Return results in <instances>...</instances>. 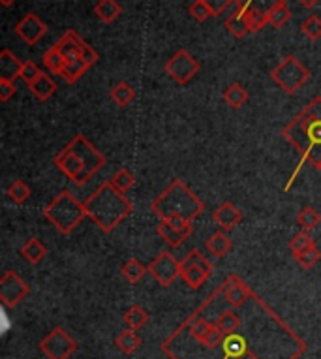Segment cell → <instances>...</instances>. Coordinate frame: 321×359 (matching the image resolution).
I'll return each mask as SVG.
<instances>
[{
    "mask_svg": "<svg viewBox=\"0 0 321 359\" xmlns=\"http://www.w3.org/2000/svg\"><path fill=\"white\" fill-rule=\"evenodd\" d=\"M282 138L295 151L300 153L297 169L290 179V184L285 186V190H290L295 177L299 173V169L307 162H312V166H314L316 162L321 160V96H316L314 100L308 103L307 108L300 111L290 125L284 126Z\"/></svg>",
    "mask_w": 321,
    "mask_h": 359,
    "instance_id": "6da1fadb",
    "label": "cell"
},
{
    "mask_svg": "<svg viewBox=\"0 0 321 359\" xmlns=\"http://www.w3.org/2000/svg\"><path fill=\"white\" fill-rule=\"evenodd\" d=\"M53 162L72 183L83 186L105 166L107 160L83 134H77L68 141V145Z\"/></svg>",
    "mask_w": 321,
    "mask_h": 359,
    "instance_id": "7a4b0ae2",
    "label": "cell"
},
{
    "mask_svg": "<svg viewBox=\"0 0 321 359\" xmlns=\"http://www.w3.org/2000/svg\"><path fill=\"white\" fill-rule=\"evenodd\" d=\"M87 219L94 222L103 234L115 232V227L131 213V201L126 198L123 192L115 190L107 183L100 184L85 201Z\"/></svg>",
    "mask_w": 321,
    "mask_h": 359,
    "instance_id": "3957f363",
    "label": "cell"
},
{
    "mask_svg": "<svg viewBox=\"0 0 321 359\" xmlns=\"http://www.w3.org/2000/svg\"><path fill=\"white\" fill-rule=\"evenodd\" d=\"M151 211L160 220L183 219L194 222L205 211V203L203 199L196 196V192L188 188V184L181 179H175L151 203Z\"/></svg>",
    "mask_w": 321,
    "mask_h": 359,
    "instance_id": "277c9868",
    "label": "cell"
},
{
    "mask_svg": "<svg viewBox=\"0 0 321 359\" xmlns=\"http://www.w3.org/2000/svg\"><path fill=\"white\" fill-rule=\"evenodd\" d=\"M44 219L49 220L57 232L62 235H70L83 220L87 219V211H85V203H81L72 192L62 190L44 209Z\"/></svg>",
    "mask_w": 321,
    "mask_h": 359,
    "instance_id": "5b68a950",
    "label": "cell"
},
{
    "mask_svg": "<svg viewBox=\"0 0 321 359\" xmlns=\"http://www.w3.org/2000/svg\"><path fill=\"white\" fill-rule=\"evenodd\" d=\"M270 77H272V81L277 83L278 87L284 90L285 95H295L303 85L308 83L310 72H308V68L295 55H287L270 72Z\"/></svg>",
    "mask_w": 321,
    "mask_h": 359,
    "instance_id": "8992f818",
    "label": "cell"
},
{
    "mask_svg": "<svg viewBox=\"0 0 321 359\" xmlns=\"http://www.w3.org/2000/svg\"><path fill=\"white\" fill-rule=\"evenodd\" d=\"M212 264L201 250L192 249L186 256L181 260V279L184 284L192 290L201 288L212 275Z\"/></svg>",
    "mask_w": 321,
    "mask_h": 359,
    "instance_id": "52a82bcc",
    "label": "cell"
},
{
    "mask_svg": "<svg viewBox=\"0 0 321 359\" xmlns=\"http://www.w3.org/2000/svg\"><path fill=\"white\" fill-rule=\"evenodd\" d=\"M77 346L79 345L68 331L62 327H55L40 343V350L47 359H70V356L77 350Z\"/></svg>",
    "mask_w": 321,
    "mask_h": 359,
    "instance_id": "ba28073f",
    "label": "cell"
},
{
    "mask_svg": "<svg viewBox=\"0 0 321 359\" xmlns=\"http://www.w3.org/2000/svg\"><path fill=\"white\" fill-rule=\"evenodd\" d=\"M166 73L171 79L179 83V85H186L190 83L199 72V62L194 55L186 51V49H179V51L166 62Z\"/></svg>",
    "mask_w": 321,
    "mask_h": 359,
    "instance_id": "9c48e42d",
    "label": "cell"
},
{
    "mask_svg": "<svg viewBox=\"0 0 321 359\" xmlns=\"http://www.w3.org/2000/svg\"><path fill=\"white\" fill-rule=\"evenodd\" d=\"M149 273L160 286L169 288L181 277V260H177L171 250H162L149 264Z\"/></svg>",
    "mask_w": 321,
    "mask_h": 359,
    "instance_id": "30bf717a",
    "label": "cell"
},
{
    "mask_svg": "<svg viewBox=\"0 0 321 359\" xmlns=\"http://www.w3.org/2000/svg\"><path fill=\"white\" fill-rule=\"evenodd\" d=\"M55 45L59 47L60 51L64 53V57L68 60L83 59L87 60L90 66H94L96 62H98V53H96L75 30H66L64 36L60 38Z\"/></svg>",
    "mask_w": 321,
    "mask_h": 359,
    "instance_id": "8fae6325",
    "label": "cell"
},
{
    "mask_svg": "<svg viewBox=\"0 0 321 359\" xmlns=\"http://www.w3.org/2000/svg\"><path fill=\"white\" fill-rule=\"evenodd\" d=\"M30 293V286L15 271H6L0 279V301L6 308H14Z\"/></svg>",
    "mask_w": 321,
    "mask_h": 359,
    "instance_id": "7c38bea8",
    "label": "cell"
},
{
    "mask_svg": "<svg viewBox=\"0 0 321 359\" xmlns=\"http://www.w3.org/2000/svg\"><path fill=\"white\" fill-rule=\"evenodd\" d=\"M190 335L192 338L199 343V345L207 348V350H212V348H216V346H222V341H224V333L218 330V325L216 323L209 322V320H205V318H192L190 322Z\"/></svg>",
    "mask_w": 321,
    "mask_h": 359,
    "instance_id": "4fadbf2b",
    "label": "cell"
},
{
    "mask_svg": "<svg viewBox=\"0 0 321 359\" xmlns=\"http://www.w3.org/2000/svg\"><path fill=\"white\" fill-rule=\"evenodd\" d=\"M15 34L21 38L25 44L36 45L47 34V25L36 14H27L15 25Z\"/></svg>",
    "mask_w": 321,
    "mask_h": 359,
    "instance_id": "5bb4252c",
    "label": "cell"
},
{
    "mask_svg": "<svg viewBox=\"0 0 321 359\" xmlns=\"http://www.w3.org/2000/svg\"><path fill=\"white\" fill-rule=\"evenodd\" d=\"M220 288L224 293V299L227 301V305L231 308H241L250 297H254V293L246 286V282L239 279L237 275H229L226 282Z\"/></svg>",
    "mask_w": 321,
    "mask_h": 359,
    "instance_id": "9a60e30c",
    "label": "cell"
},
{
    "mask_svg": "<svg viewBox=\"0 0 321 359\" xmlns=\"http://www.w3.org/2000/svg\"><path fill=\"white\" fill-rule=\"evenodd\" d=\"M212 220L216 222V226L222 230V232H233L235 227L241 224L242 220V211L237 206H233L231 201H224L220 203L218 209L212 213Z\"/></svg>",
    "mask_w": 321,
    "mask_h": 359,
    "instance_id": "2e32d148",
    "label": "cell"
},
{
    "mask_svg": "<svg viewBox=\"0 0 321 359\" xmlns=\"http://www.w3.org/2000/svg\"><path fill=\"white\" fill-rule=\"evenodd\" d=\"M156 232H158V235L162 237V241H166L168 247L179 249L184 241H188V237H190L192 232H194V227H184L183 230V227L171 226L166 220H160V224L156 226Z\"/></svg>",
    "mask_w": 321,
    "mask_h": 359,
    "instance_id": "e0dca14e",
    "label": "cell"
},
{
    "mask_svg": "<svg viewBox=\"0 0 321 359\" xmlns=\"http://www.w3.org/2000/svg\"><path fill=\"white\" fill-rule=\"evenodd\" d=\"M233 249V241H231V237L227 235V232H216V234H212L207 241H205V250L211 254L212 258H224L226 254H229V250Z\"/></svg>",
    "mask_w": 321,
    "mask_h": 359,
    "instance_id": "ac0fdd59",
    "label": "cell"
},
{
    "mask_svg": "<svg viewBox=\"0 0 321 359\" xmlns=\"http://www.w3.org/2000/svg\"><path fill=\"white\" fill-rule=\"evenodd\" d=\"M19 254L23 256V260L30 265H38L45 256H47V247H45L42 239L38 237H30L25 241V245L19 250Z\"/></svg>",
    "mask_w": 321,
    "mask_h": 359,
    "instance_id": "d6986e66",
    "label": "cell"
},
{
    "mask_svg": "<svg viewBox=\"0 0 321 359\" xmlns=\"http://www.w3.org/2000/svg\"><path fill=\"white\" fill-rule=\"evenodd\" d=\"M23 62L10 49L0 51V79L15 81V77L21 75Z\"/></svg>",
    "mask_w": 321,
    "mask_h": 359,
    "instance_id": "ffe728a7",
    "label": "cell"
},
{
    "mask_svg": "<svg viewBox=\"0 0 321 359\" xmlns=\"http://www.w3.org/2000/svg\"><path fill=\"white\" fill-rule=\"evenodd\" d=\"M30 92L36 96L40 102H45V100H49L53 95H55V90H57V83L53 81L51 75H47L45 72H42L38 75L36 79L32 81L29 85Z\"/></svg>",
    "mask_w": 321,
    "mask_h": 359,
    "instance_id": "44dd1931",
    "label": "cell"
},
{
    "mask_svg": "<svg viewBox=\"0 0 321 359\" xmlns=\"http://www.w3.org/2000/svg\"><path fill=\"white\" fill-rule=\"evenodd\" d=\"M42 60H44V66L51 73H57V75H62L66 72V66H68V59H66L64 53L60 51L57 45L49 47L44 53Z\"/></svg>",
    "mask_w": 321,
    "mask_h": 359,
    "instance_id": "7402d4cb",
    "label": "cell"
},
{
    "mask_svg": "<svg viewBox=\"0 0 321 359\" xmlns=\"http://www.w3.org/2000/svg\"><path fill=\"white\" fill-rule=\"evenodd\" d=\"M222 98H224V102H226L231 110H239L242 106H246L250 95L248 90L242 87L241 83H231L229 87H226Z\"/></svg>",
    "mask_w": 321,
    "mask_h": 359,
    "instance_id": "603a6c76",
    "label": "cell"
},
{
    "mask_svg": "<svg viewBox=\"0 0 321 359\" xmlns=\"http://www.w3.org/2000/svg\"><path fill=\"white\" fill-rule=\"evenodd\" d=\"M250 346L246 343V338L239 335V333H231V335H226L224 341H222V350H224V356L226 358H239L242 354L248 350Z\"/></svg>",
    "mask_w": 321,
    "mask_h": 359,
    "instance_id": "cb8c5ba5",
    "label": "cell"
},
{
    "mask_svg": "<svg viewBox=\"0 0 321 359\" xmlns=\"http://www.w3.org/2000/svg\"><path fill=\"white\" fill-rule=\"evenodd\" d=\"M123 14V8L117 0H98V4L94 6V15L103 23H113L118 19Z\"/></svg>",
    "mask_w": 321,
    "mask_h": 359,
    "instance_id": "d4e9b609",
    "label": "cell"
},
{
    "mask_svg": "<svg viewBox=\"0 0 321 359\" xmlns=\"http://www.w3.org/2000/svg\"><path fill=\"white\" fill-rule=\"evenodd\" d=\"M115 346L118 348V352L131 356L141 348V337L138 335V331L133 330L120 331V335H117V338H115Z\"/></svg>",
    "mask_w": 321,
    "mask_h": 359,
    "instance_id": "484cf974",
    "label": "cell"
},
{
    "mask_svg": "<svg viewBox=\"0 0 321 359\" xmlns=\"http://www.w3.org/2000/svg\"><path fill=\"white\" fill-rule=\"evenodd\" d=\"M295 222H297V226L300 230L312 232V230H316L321 224V213L316 207H303L299 213H297V216H295Z\"/></svg>",
    "mask_w": 321,
    "mask_h": 359,
    "instance_id": "4316f807",
    "label": "cell"
},
{
    "mask_svg": "<svg viewBox=\"0 0 321 359\" xmlns=\"http://www.w3.org/2000/svg\"><path fill=\"white\" fill-rule=\"evenodd\" d=\"M111 100L120 106V108H126V106H130L133 100H136V90L131 87L128 81H118L115 87L111 88Z\"/></svg>",
    "mask_w": 321,
    "mask_h": 359,
    "instance_id": "83f0119b",
    "label": "cell"
},
{
    "mask_svg": "<svg viewBox=\"0 0 321 359\" xmlns=\"http://www.w3.org/2000/svg\"><path fill=\"white\" fill-rule=\"evenodd\" d=\"M214 323L218 325V330L224 335H231V333H237V330L241 327V316L237 314L233 308H227V310L220 312V316L216 318Z\"/></svg>",
    "mask_w": 321,
    "mask_h": 359,
    "instance_id": "f1b7e54d",
    "label": "cell"
},
{
    "mask_svg": "<svg viewBox=\"0 0 321 359\" xmlns=\"http://www.w3.org/2000/svg\"><path fill=\"white\" fill-rule=\"evenodd\" d=\"M6 196L12 199L14 203L21 206V203H25V201L32 196V188H30L29 184L25 183L23 179H15L6 188Z\"/></svg>",
    "mask_w": 321,
    "mask_h": 359,
    "instance_id": "f546056e",
    "label": "cell"
},
{
    "mask_svg": "<svg viewBox=\"0 0 321 359\" xmlns=\"http://www.w3.org/2000/svg\"><path fill=\"white\" fill-rule=\"evenodd\" d=\"M120 273H123V277H125L128 282H131V284H138L139 280L143 279L146 273H149V267L141 264V262L136 260V258H130V260L123 265Z\"/></svg>",
    "mask_w": 321,
    "mask_h": 359,
    "instance_id": "4dcf8cb0",
    "label": "cell"
},
{
    "mask_svg": "<svg viewBox=\"0 0 321 359\" xmlns=\"http://www.w3.org/2000/svg\"><path fill=\"white\" fill-rule=\"evenodd\" d=\"M149 318H151L149 312L143 307H139V305H131L125 312V323L128 325V330L133 331L141 330L149 322Z\"/></svg>",
    "mask_w": 321,
    "mask_h": 359,
    "instance_id": "1f68e13d",
    "label": "cell"
},
{
    "mask_svg": "<svg viewBox=\"0 0 321 359\" xmlns=\"http://www.w3.org/2000/svg\"><path fill=\"white\" fill-rule=\"evenodd\" d=\"M226 29L229 30L235 38H244L252 32L248 23H246V17H244L241 12H237V10L226 19Z\"/></svg>",
    "mask_w": 321,
    "mask_h": 359,
    "instance_id": "d6a6232c",
    "label": "cell"
},
{
    "mask_svg": "<svg viewBox=\"0 0 321 359\" xmlns=\"http://www.w3.org/2000/svg\"><path fill=\"white\" fill-rule=\"evenodd\" d=\"M267 19H269L270 27H274V29H282V27H285V23L292 19V10H290L287 4H285V0L278 2L277 6L270 10L269 14H267Z\"/></svg>",
    "mask_w": 321,
    "mask_h": 359,
    "instance_id": "836d02e7",
    "label": "cell"
},
{
    "mask_svg": "<svg viewBox=\"0 0 321 359\" xmlns=\"http://www.w3.org/2000/svg\"><path fill=\"white\" fill-rule=\"evenodd\" d=\"M88 68H90V64H88L87 60L83 59H72L68 60V66H66V72L62 73V77L66 79V83H75V81H79L85 73L88 72Z\"/></svg>",
    "mask_w": 321,
    "mask_h": 359,
    "instance_id": "e575fe53",
    "label": "cell"
},
{
    "mask_svg": "<svg viewBox=\"0 0 321 359\" xmlns=\"http://www.w3.org/2000/svg\"><path fill=\"white\" fill-rule=\"evenodd\" d=\"M293 258H295V262H297L303 269H312V267H316V265L321 262V252L320 249H318V245H314V247H308V249L300 250L297 254H293Z\"/></svg>",
    "mask_w": 321,
    "mask_h": 359,
    "instance_id": "d590c367",
    "label": "cell"
},
{
    "mask_svg": "<svg viewBox=\"0 0 321 359\" xmlns=\"http://www.w3.org/2000/svg\"><path fill=\"white\" fill-rule=\"evenodd\" d=\"M110 184L113 186V188H115V190L126 194V192L130 190L131 186L136 184V177L131 175L130 169L120 168L118 171H115V175L111 177Z\"/></svg>",
    "mask_w": 321,
    "mask_h": 359,
    "instance_id": "8d00e7d4",
    "label": "cell"
},
{
    "mask_svg": "<svg viewBox=\"0 0 321 359\" xmlns=\"http://www.w3.org/2000/svg\"><path fill=\"white\" fill-rule=\"evenodd\" d=\"M278 2H282V0H237L235 10H257V12L267 15Z\"/></svg>",
    "mask_w": 321,
    "mask_h": 359,
    "instance_id": "74e56055",
    "label": "cell"
},
{
    "mask_svg": "<svg viewBox=\"0 0 321 359\" xmlns=\"http://www.w3.org/2000/svg\"><path fill=\"white\" fill-rule=\"evenodd\" d=\"M188 12H190L192 19L197 23L207 21L209 17H216L214 10H212L209 4H205L203 0H194L190 4V8H188Z\"/></svg>",
    "mask_w": 321,
    "mask_h": 359,
    "instance_id": "f35d334b",
    "label": "cell"
},
{
    "mask_svg": "<svg viewBox=\"0 0 321 359\" xmlns=\"http://www.w3.org/2000/svg\"><path fill=\"white\" fill-rule=\"evenodd\" d=\"M237 12H241V14L246 17V23H248V27L252 32H259L265 25H269L267 15L261 14V12H257V10H237Z\"/></svg>",
    "mask_w": 321,
    "mask_h": 359,
    "instance_id": "ab89813d",
    "label": "cell"
},
{
    "mask_svg": "<svg viewBox=\"0 0 321 359\" xmlns=\"http://www.w3.org/2000/svg\"><path fill=\"white\" fill-rule=\"evenodd\" d=\"M316 241L314 237L310 235V232H305V230H300L299 234H295L292 237V241H290V250H292L293 254H297L300 250L308 249V247H314Z\"/></svg>",
    "mask_w": 321,
    "mask_h": 359,
    "instance_id": "60d3db41",
    "label": "cell"
},
{
    "mask_svg": "<svg viewBox=\"0 0 321 359\" xmlns=\"http://www.w3.org/2000/svg\"><path fill=\"white\" fill-rule=\"evenodd\" d=\"M300 30L305 32V36L310 40H320L321 38V19L318 15H310L308 19H305V23L300 25Z\"/></svg>",
    "mask_w": 321,
    "mask_h": 359,
    "instance_id": "b9f144b4",
    "label": "cell"
},
{
    "mask_svg": "<svg viewBox=\"0 0 321 359\" xmlns=\"http://www.w3.org/2000/svg\"><path fill=\"white\" fill-rule=\"evenodd\" d=\"M42 73V70H40V66H38L36 62H32V60H29V62H23V68H21V77L27 85H30L32 81L36 79L38 75Z\"/></svg>",
    "mask_w": 321,
    "mask_h": 359,
    "instance_id": "7bdbcfd3",
    "label": "cell"
},
{
    "mask_svg": "<svg viewBox=\"0 0 321 359\" xmlns=\"http://www.w3.org/2000/svg\"><path fill=\"white\" fill-rule=\"evenodd\" d=\"M15 90H17L15 81L0 79V100H2V102H8V100L15 95Z\"/></svg>",
    "mask_w": 321,
    "mask_h": 359,
    "instance_id": "ee69618b",
    "label": "cell"
},
{
    "mask_svg": "<svg viewBox=\"0 0 321 359\" xmlns=\"http://www.w3.org/2000/svg\"><path fill=\"white\" fill-rule=\"evenodd\" d=\"M203 2L205 4H209V6L214 10V14L220 15V14H224V12H226V8H229L231 4L235 6V2H237V0H203Z\"/></svg>",
    "mask_w": 321,
    "mask_h": 359,
    "instance_id": "f6af8a7d",
    "label": "cell"
},
{
    "mask_svg": "<svg viewBox=\"0 0 321 359\" xmlns=\"http://www.w3.org/2000/svg\"><path fill=\"white\" fill-rule=\"evenodd\" d=\"M299 4L303 8H307V10H312L320 4V0H299Z\"/></svg>",
    "mask_w": 321,
    "mask_h": 359,
    "instance_id": "bcb514c9",
    "label": "cell"
},
{
    "mask_svg": "<svg viewBox=\"0 0 321 359\" xmlns=\"http://www.w3.org/2000/svg\"><path fill=\"white\" fill-rule=\"evenodd\" d=\"M235 359H261V358H259L256 352H252V350L248 348V350L242 354V356H239V358H235Z\"/></svg>",
    "mask_w": 321,
    "mask_h": 359,
    "instance_id": "7dc6e473",
    "label": "cell"
},
{
    "mask_svg": "<svg viewBox=\"0 0 321 359\" xmlns=\"http://www.w3.org/2000/svg\"><path fill=\"white\" fill-rule=\"evenodd\" d=\"M15 0H0V4H2V6H12V4H14Z\"/></svg>",
    "mask_w": 321,
    "mask_h": 359,
    "instance_id": "c3c4849f",
    "label": "cell"
},
{
    "mask_svg": "<svg viewBox=\"0 0 321 359\" xmlns=\"http://www.w3.org/2000/svg\"><path fill=\"white\" fill-rule=\"evenodd\" d=\"M314 168L318 169V171H321V160H320V162H316V164H314Z\"/></svg>",
    "mask_w": 321,
    "mask_h": 359,
    "instance_id": "681fc988",
    "label": "cell"
}]
</instances>
